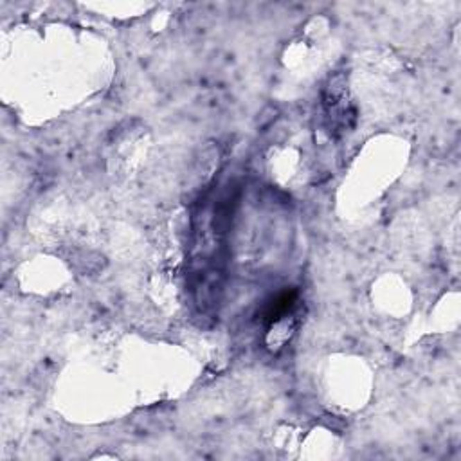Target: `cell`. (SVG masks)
<instances>
[{"label": "cell", "instance_id": "obj_1", "mask_svg": "<svg viewBox=\"0 0 461 461\" xmlns=\"http://www.w3.org/2000/svg\"><path fill=\"white\" fill-rule=\"evenodd\" d=\"M294 303H296V292L280 294V296L276 297L274 301L271 303V305L267 306V312H265L267 321H269V323H278V321H281L285 315L290 312V308L294 306Z\"/></svg>", "mask_w": 461, "mask_h": 461}]
</instances>
